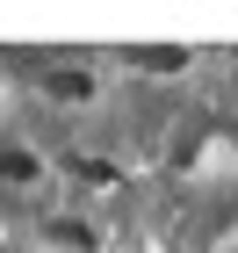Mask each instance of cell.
Here are the masks:
<instances>
[{"instance_id":"cell-1","label":"cell","mask_w":238,"mask_h":253,"mask_svg":"<svg viewBox=\"0 0 238 253\" xmlns=\"http://www.w3.org/2000/svg\"><path fill=\"white\" fill-rule=\"evenodd\" d=\"M94 94H101V80L87 65H51L43 73V101H58V109H87Z\"/></svg>"},{"instance_id":"cell-3","label":"cell","mask_w":238,"mask_h":253,"mask_svg":"<svg viewBox=\"0 0 238 253\" xmlns=\"http://www.w3.org/2000/svg\"><path fill=\"white\" fill-rule=\"evenodd\" d=\"M0 181H15V188H36V181H43V159L29 152V145H7V152H0Z\"/></svg>"},{"instance_id":"cell-5","label":"cell","mask_w":238,"mask_h":253,"mask_svg":"<svg viewBox=\"0 0 238 253\" xmlns=\"http://www.w3.org/2000/svg\"><path fill=\"white\" fill-rule=\"evenodd\" d=\"M7 253H43V246H7Z\"/></svg>"},{"instance_id":"cell-2","label":"cell","mask_w":238,"mask_h":253,"mask_svg":"<svg viewBox=\"0 0 238 253\" xmlns=\"http://www.w3.org/2000/svg\"><path fill=\"white\" fill-rule=\"evenodd\" d=\"M43 253H94V232L79 217H51L43 224Z\"/></svg>"},{"instance_id":"cell-4","label":"cell","mask_w":238,"mask_h":253,"mask_svg":"<svg viewBox=\"0 0 238 253\" xmlns=\"http://www.w3.org/2000/svg\"><path fill=\"white\" fill-rule=\"evenodd\" d=\"M130 65H144V73H180V51H130Z\"/></svg>"}]
</instances>
